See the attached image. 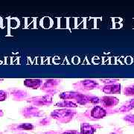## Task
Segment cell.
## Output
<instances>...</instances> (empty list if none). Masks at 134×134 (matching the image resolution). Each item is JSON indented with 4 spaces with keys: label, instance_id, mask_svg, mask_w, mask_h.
<instances>
[{
    "label": "cell",
    "instance_id": "6da1fadb",
    "mask_svg": "<svg viewBox=\"0 0 134 134\" xmlns=\"http://www.w3.org/2000/svg\"><path fill=\"white\" fill-rule=\"evenodd\" d=\"M91 115L96 119H101L106 115V111L101 107L96 106L92 110Z\"/></svg>",
    "mask_w": 134,
    "mask_h": 134
},
{
    "label": "cell",
    "instance_id": "7a4b0ae2",
    "mask_svg": "<svg viewBox=\"0 0 134 134\" xmlns=\"http://www.w3.org/2000/svg\"><path fill=\"white\" fill-rule=\"evenodd\" d=\"M96 129L93 126L88 124H82L81 127V134H94Z\"/></svg>",
    "mask_w": 134,
    "mask_h": 134
},
{
    "label": "cell",
    "instance_id": "3957f363",
    "mask_svg": "<svg viewBox=\"0 0 134 134\" xmlns=\"http://www.w3.org/2000/svg\"><path fill=\"white\" fill-rule=\"evenodd\" d=\"M40 81H39V80H25V83H25V86L32 87V88H33V84H34L35 88H37L40 86Z\"/></svg>",
    "mask_w": 134,
    "mask_h": 134
},
{
    "label": "cell",
    "instance_id": "277c9868",
    "mask_svg": "<svg viewBox=\"0 0 134 134\" xmlns=\"http://www.w3.org/2000/svg\"><path fill=\"white\" fill-rule=\"evenodd\" d=\"M18 128L21 130H31L34 129V126L31 124H22L18 126Z\"/></svg>",
    "mask_w": 134,
    "mask_h": 134
},
{
    "label": "cell",
    "instance_id": "5b68a950",
    "mask_svg": "<svg viewBox=\"0 0 134 134\" xmlns=\"http://www.w3.org/2000/svg\"><path fill=\"white\" fill-rule=\"evenodd\" d=\"M7 98V95H6V92L4 91H0V101H3L5 100Z\"/></svg>",
    "mask_w": 134,
    "mask_h": 134
},
{
    "label": "cell",
    "instance_id": "8992f818",
    "mask_svg": "<svg viewBox=\"0 0 134 134\" xmlns=\"http://www.w3.org/2000/svg\"><path fill=\"white\" fill-rule=\"evenodd\" d=\"M62 134H79V133H77V131H75V130H69L66 132H64Z\"/></svg>",
    "mask_w": 134,
    "mask_h": 134
},
{
    "label": "cell",
    "instance_id": "52a82bcc",
    "mask_svg": "<svg viewBox=\"0 0 134 134\" xmlns=\"http://www.w3.org/2000/svg\"><path fill=\"white\" fill-rule=\"evenodd\" d=\"M44 134H49V133H44Z\"/></svg>",
    "mask_w": 134,
    "mask_h": 134
},
{
    "label": "cell",
    "instance_id": "ba28073f",
    "mask_svg": "<svg viewBox=\"0 0 134 134\" xmlns=\"http://www.w3.org/2000/svg\"><path fill=\"white\" fill-rule=\"evenodd\" d=\"M0 113H1V110H0Z\"/></svg>",
    "mask_w": 134,
    "mask_h": 134
}]
</instances>
